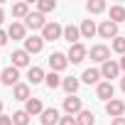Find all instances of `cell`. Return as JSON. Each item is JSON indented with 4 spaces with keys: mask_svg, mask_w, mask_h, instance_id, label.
<instances>
[{
    "mask_svg": "<svg viewBox=\"0 0 125 125\" xmlns=\"http://www.w3.org/2000/svg\"><path fill=\"white\" fill-rule=\"evenodd\" d=\"M64 37V27H61L59 22H47V27L42 30V39L44 42H56Z\"/></svg>",
    "mask_w": 125,
    "mask_h": 125,
    "instance_id": "1",
    "label": "cell"
},
{
    "mask_svg": "<svg viewBox=\"0 0 125 125\" xmlns=\"http://www.w3.org/2000/svg\"><path fill=\"white\" fill-rule=\"evenodd\" d=\"M49 66H52V71H64L66 66H69V59H66V54H61V52H52L49 54Z\"/></svg>",
    "mask_w": 125,
    "mask_h": 125,
    "instance_id": "2",
    "label": "cell"
},
{
    "mask_svg": "<svg viewBox=\"0 0 125 125\" xmlns=\"http://www.w3.org/2000/svg\"><path fill=\"white\" fill-rule=\"evenodd\" d=\"M88 56V49L79 42V44H74V47H69V54H66V59L71 61V64H81V61Z\"/></svg>",
    "mask_w": 125,
    "mask_h": 125,
    "instance_id": "3",
    "label": "cell"
},
{
    "mask_svg": "<svg viewBox=\"0 0 125 125\" xmlns=\"http://www.w3.org/2000/svg\"><path fill=\"white\" fill-rule=\"evenodd\" d=\"M81 110H83V105H81V98L79 96H66L64 98V113L66 115H74L76 118Z\"/></svg>",
    "mask_w": 125,
    "mask_h": 125,
    "instance_id": "4",
    "label": "cell"
},
{
    "mask_svg": "<svg viewBox=\"0 0 125 125\" xmlns=\"http://www.w3.org/2000/svg\"><path fill=\"white\" fill-rule=\"evenodd\" d=\"M17 79H20V69H15V66H5L3 74H0V81H3L5 86H12V88L20 83Z\"/></svg>",
    "mask_w": 125,
    "mask_h": 125,
    "instance_id": "5",
    "label": "cell"
},
{
    "mask_svg": "<svg viewBox=\"0 0 125 125\" xmlns=\"http://www.w3.org/2000/svg\"><path fill=\"white\" fill-rule=\"evenodd\" d=\"M91 59L93 61H101V64H105V61H110V49L105 47V44H96V47H91Z\"/></svg>",
    "mask_w": 125,
    "mask_h": 125,
    "instance_id": "6",
    "label": "cell"
},
{
    "mask_svg": "<svg viewBox=\"0 0 125 125\" xmlns=\"http://www.w3.org/2000/svg\"><path fill=\"white\" fill-rule=\"evenodd\" d=\"M98 34H101L103 39H115V37H118V25L110 22V20H103V22L98 25Z\"/></svg>",
    "mask_w": 125,
    "mask_h": 125,
    "instance_id": "7",
    "label": "cell"
},
{
    "mask_svg": "<svg viewBox=\"0 0 125 125\" xmlns=\"http://www.w3.org/2000/svg\"><path fill=\"white\" fill-rule=\"evenodd\" d=\"M113 93H115V86L110 83V81H101L98 86H96V96L101 98V101H113Z\"/></svg>",
    "mask_w": 125,
    "mask_h": 125,
    "instance_id": "8",
    "label": "cell"
},
{
    "mask_svg": "<svg viewBox=\"0 0 125 125\" xmlns=\"http://www.w3.org/2000/svg\"><path fill=\"white\" fill-rule=\"evenodd\" d=\"M105 113H108L110 118H123V115H125V101H118V98L108 101V103H105Z\"/></svg>",
    "mask_w": 125,
    "mask_h": 125,
    "instance_id": "9",
    "label": "cell"
},
{
    "mask_svg": "<svg viewBox=\"0 0 125 125\" xmlns=\"http://www.w3.org/2000/svg\"><path fill=\"white\" fill-rule=\"evenodd\" d=\"M118 74H120V64H118V61H105V64H101V76L103 79H118Z\"/></svg>",
    "mask_w": 125,
    "mask_h": 125,
    "instance_id": "10",
    "label": "cell"
},
{
    "mask_svg": "<svg viewBox=\"0 0 125 125\" xmlns=\"http://www.w3.org/2000/svg\"><path fill=\"white\" fill-rule=\"evenodd\" d=\"M25 27H30V30H44L47 27V20H44L42 12H30L27 20H25Z\"/></svg>",
    "mask_w": 125,
    "mask_h": 125,
    "instance_id": "11",
    "label": "cell"
},
{
    "mask_svg": "<svg viewBox=\"0 0 125 125\" xmlns=\"http://www.w3.org/2000/svg\"><path fill=\"white\" fill-rule=\"evenodd\" d=\"M42 47H44V39L42 37H37V34H32V37H27L25 39V52L32 56V54H39L42 52Z\"/></svg>",
    "mask_w": 125,
    "mask_h": 125,
    "instance_id": "12",
    "label": "cell"
},
{
    "mask_svg": "<svg viewBox=\"0 0 125 125\" xmlns=\"http://www.w3.org/2000/svg\"><path fill=\"white\" fill-rule=\"evenodd\" d=\"M10 59H12V66H15V69H22V66H30V54H27L25 49H15Z\"/></svg>",
    "mask_w": 125,
    "mask_h": 125,
    "instance_id": "13",
    "label": "cell"
},
{
    "mask_svg": "<svg viewBox=\"0 0 125 125\" xmlns=\"http://www.w3.org/2000/svg\"><path fill=\"white\" fill-rule=\"evenodd\" d=\"M25 32H27V27H25L22 22H12V25L8 27V37H10V39H22V42H25V39H27Z\"/></svg>",
    "mask_w": 125,
    "mask_h": 125,
    "instance_id": "14",
    "label": "cell"
},
{
    "mask_svg": "<svg viewBox=\"0 0 125 125\" xmlns=\"http://www.w3.org/2000/svg\"><path fill=\"white\" fill-rule=\"evenodd\" d=\"M64 39L69 42V47L79 44V39H81V30L74 27V25H66V27H64Z\"/></svg>",
    "mask_w": 125,
    "mask_h": 125,
    "instance_id": "15",
    "label": "cell"
},
{
    "mask_svg": "<svg viewBox=\"0 0 125 125\" xmlns=\"http://www.w3.org/2000/svg\"><path fill=\"white\" fill-rule=\"evenodd\" d=\"M42 125H56L59 120H61V115H59V110L56 108H44V113H42Z\"/></svg>",
    "mask_w": 125,
    "mask_h": 125,
    "instance_id": "16",
    "label": "cell"
},
{
    "mask_svg": "<svg viewBox=\"0 0 125 125\" xmlns=\"http://www.w3.org/2000/svg\"><path fill=\"white\" fill-rule=\"evenodd\" d=\"M101 79H103V76H101V69H86V71L81 74V81H83V83H88V86H91V83H96V86H98V83H101Z\"/></svg>",
    "mask_w": 125,
    "mask_h": 125,
    "instance_id": "17",
    "label": "cell"
},
{
    "mask_svg": "<svg viewBox=\"0 0 125 125\" xmlns=\"http://www.w3.org/2000/svg\"><path fill=\"white\" fill-rule=\"evenodd\" d=\"M25 110H27V115L32 118V115H42V113H44V105H42L39 98H30V101L25 103Z\"/></svg>",
    "mask_w": 125,
    "mask_h": 125,
    "instance_id": "18",
    "label": "cell"
},
{
    "mask_svg": "<svg viewBox=\"0 0 125 125\" xmlns=\"http://www.w3.org/2000/svg\"><path fill=\"white\" fill-rule=\"evenodd\" d=\"M79 30H81V37H83V39H91L93 34H98V27H96V22H93V20H83Z\"/></svg>",
    "mask_w": 125,
    "mask_h": 125,
    "instance_id": "19",
    "label": "cell"
},
{
    "mask_svg": "<svg viewBox=\"0 0 125 125\" xmlns=\"http://www.w3.org/2000/svg\"><path fill=\"white\" fill-rule=\"evenodd\" d=\"M12 98L15 101H30V83H17L15 88H12Z\"/></svg>",
    "mask_w": 125,
    "mask_h": 125,
    "instance_id": "20",
    "label": "cell"
},
{
    "mask_svg": "<svg viewBox=\"0 0 125 125\" xmlns=\"http://www.w3.org/2000/svg\"><path fill=\"white\" fill-rule=\"evenodd\" d=\"M108 17H110V22H115V25L125 22V8H123V5H110Z\"/></svg>",
    "mask_w": 125,
    "mask_h": 125,
    "instance_id": "21",
    "label": "cell"
},
{
    "mask_svg": "<svg viewBox=\"0 0 125 125\" xmlns=\"http://www.w3.org/2000/svg\"><path fill=\"white\" fill-rule=\"evenodd\" d=\"M79 86H81V81H79V79H74V76H69V79H64V81H61V88H64L69 96H76Z\"/></svg>",
    "mask_w": 125,
    "mask_h": 125,
    "instance_id": "22",
    "label": "cell"
},
{
    "mask_svg": "<svg viewBox=\"0 0 125 125\" xmlns=\"http://www.w3.org/2000/svg\"><path fill=\"white\" fill-rule=\"evenodd\" d=\"M44 76H47V74H44L39 66H30V71H27V79H30V83H32V86H34V83H42V81H44Z\"/></svg>",
    "mask_w": 125,
    "mask_h": 125,
    "instance_id": "23",
    "label": "cell"
},
{
    "mask_svg": "<svg viewBox=\"0 0 125 125\" xmlns=\"http://www.w3.org/2000/svg\"><path fill=\"white\" fill-rule=\"evenodd\" d=\"M27 15H30V5H27V3H15V5H12V17L27 20Z\"/></svg>",
    "mask_w": 125,
    "mask_h": 125,
    "instance_id": "24",
    "label": "cell"
},
{
    "mask_svg": "<svg viewBox=\"0 0 125 125\" xmlns=\"http://www.w3.org/2000/svg\"><path fill=\"white\" fill-rule=\"evenodd\" d=\"M61 81H64V79H61L56 71H49V74L44 76V83H47V88H59V86H61Z\"/></svg>",
    "mask_w": 125,
    "mask_h": 125,
    "instance_id": "25",
    "label": "cell"
},
{
    "mask_svg": "<svg viewBox=\"0 0 125 125\" xmlns=\"http://www.w3.org/2000/svg\"><path fill=\"white\" fill-rule=\"evenodd\" d=\"M86 10H88L91 15H101V12L105 10V3H103V0H88V3H86Z\"/></svg>",
    "mask_w": 125,
    "mask_h": 125,
    "instance_id": "26",
    "label": "cell"
},
{
    "mask_svg": "<svg viewBox=\"0 0 125 125\" xmlns=\"http://www.w3.org/2000/svg\"><path fill=\"white\" fill-rule=\"evenodd\" d=\"M93 123H96V118H93L91 110H81L76 115V125H93Z\"/></svg>",
    "mask_w": 125,
    "mask_h": 125,
    "instance_id": "27",
    "label": "cell"
},
{
    "mask_svg": "<svg viewBox=\"0 0 125 125\" xmlns=\"http://www.w3.org/2000/svg\"><path fill=\"white\" fill-rule=\"evenodd\" d=\"M56 10V3H54V0H39V3H37V12H54Z\"/></svg>",
    "mask_w": 125,
    "mask_h": 125,
    "instance_id": "28",
    "label": "cell"
},
{
    "mask_svg": "<svg viewBox=\"0 0 125 125\" xmlns=\"http://www.w3.org/2000/svg\"><path fill=\"white\" fill-rule=\"evenodd\" d=\"M27 123H30L27 110H15L12 113V125H27Z\"/></svg>",
    "mask_w": 125,
    "mask_h": 125,
    "instance_id": "29",
    "label": "cell"
},
{
    "mask_svg": "<svg viewBox=\"0 0 125 125\" xmlns=\"http://www.w3.org/2000/svg\"><path fill=\"white\" fill-rule=\"evenodd\" d=\"M110 47H113V52H118L120 56H125V37H115Z\"/></svg>",
    "mask_w": 125,
    "mask_h": 125,
    "instance_id": "30",
    "label": "cell"
},
{
    "mask_svg": "<svg viewBox=\"0 0 125 125\" xmlns=\"http://www.w3.org/2000/svg\"><path fill=\"white\" fill-rule=\"evenodd\" d=\"M59 125H76V118L74 115H64V118L59 120Z\"/></svg>",
    "mask_w": 125,
    "mask_h": 125,
    "instance_id": "31",
    "label": "cell"
},
{
    "mask_svg": "<svg viewBox=\"0 0 125 125\" xmlns=\"http://www.w3.org/2000/svg\"><path fill=\"white\" fill-rule=\"evenodd\" d=\"M8 39H10V37H8V32H5V30H0V47H5V44H8Z\"/></svg>",
    "mask_w": 125,
    "mask_h": 125,
    "instance_id": "32",
    "label": "cell"
},
{
    "mask_svg": "<svg viewBox=\"0 0 125 125\" xmlns=\"http://www.w3.org/2000/svg\"><path fill=\"white\" fill-rule=\"evenodd\" d=\"M0 125H12V115H0Z\"/></svg>",
    "mask_w": 125,
    "mask_h": 125,
    "instance_id": "33",
    "label": "cell"
},
{
    "mask_svg": "<svg viewBox=\"0 0 125 125\" xmlns=\"http://www.w3.org/2000/svg\"><path fill=\"white\" fill-rule=\"evenodd\" d=\"M110 125H125V115H123V118H113Z\"/></svg>",
    "mask_w": 125,
    "mask_h": 125,
    "instance_id": "34",
    "label": "cell"
},
{
    "mask_svg": "<svg viewBox=\"0 0 125 125\" xmlns=\"http://www.w3.org/2000/svg\"><path fill=\"white\" fill-rule=\"evenodd\" d=\"M118 64H120V71H125V56H120V61H118Z\"/></svg>",
    "mask_w": 125,
    "mask_h": 125,
    "instance_id": "35",
    "label": "cell"
},
{
    "mask_svg": "<svg viewBox=\"0 0 125 125\" xmlns=\"http://www.w3.org/2000/svg\"><path fill=\"white\" fill-rule=\"evenodd\" d=\"M5 22V12H3V8H0V25Z\"/></svg>",
    "mask_w": 125,
    "mask_h": 125,
    "instance_id": "36",
    "label": "cell"
},
{
    "mask_svg": "<svg viewBox=\"0 0 125 125\" xmlns=\"http://www.w3.org/2000/svg\"><path fill=\"white\" fill-rule=\"evenodd\" d=\"M120 88H123V91H125V76H123V79H120Z\"/></svg>",
    "mask_w": 125,
    "mask_h": 125,
    "instance_id": "37",
    "label": "cell"
},
{
    "mask_svg": "<svg viewBox=\"0 0 125 125\" xmlns=\"http://www.w3.org/2000/svg\"><path fill=\"white\" fill-rule=\"evenodd\" d=\"M0 115H3V101H0Z\"/></svg>",
    "mask_w": 125,
    "mask_h": 125,
    "instance_id": "38",
    "label": "cell"
}]
</instances>
